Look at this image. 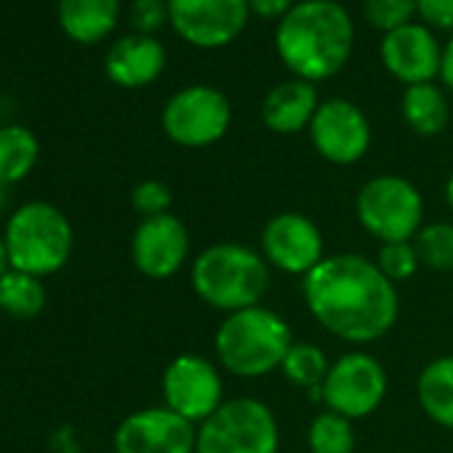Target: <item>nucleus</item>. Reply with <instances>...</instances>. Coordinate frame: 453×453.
I'll list each match as a JSON object with an SVG mask.
<instances>
[{
  "instance_id": "obj_28",
  "label": "nucleus",
  "mask_w": 453,
  "mask_h": 453,
  "mask_svg": "<svg viewBox=\"0 0 453 453\" xmlns=\"http://www.w3.org/2000/svg\"><path fill=\"white\" fill-rule=\"evenodd\" d=\"M376 265H379V270L395 286L411 280L418 273V267H421L418 254L413 249V241H408V243H381L379 257H376Z\"/></svg>"
},
{
  "instance_id": "obj_16",
  "label": "nucleus",
  "mask_w": 453,
  "mask_h": 453,
  "mask_svg": "<svg viewBox=\"0 0 453 453\" xmlns=\"http://www.w3.org/2000/svg\"><path fill=\"white\" fill-rule=\"evenodd\" d=\"M381 62L392 78L408 86L432 83L440 75L442 51L426 25H405L381 41Z\"/></svg>"
},
{
  "instance_id": "obj_29",
  "label": "nucleus",
  "mask_w": 453,
  "mask_h": 453,
  "mask_svg": "<svg viewBox=\"0 0 453 453\" xmlns=\"http://www.w3.org/2000/svg\"><path fill=\"white\" fill-rule=\"evenodd\" d=\"M171 203H173L171 187L160 179H144L131 192V205L136 213H142V219L171 213Z\"/></svg>"
},
{
  "instance_id": "obj_21",
  "label": "nucleus",
  "mask_w": 453,
  "mask_h": 453,
  "mask_svg": "<svg viewBox=\"0 0 453 453\" xmlns=\"http://www.w3.org/2000/svg\"><path fill=\"white\" fill-rule=\"evenodd\" d=\"M403 118L418 136H437L450 120L448 99L434 83L408 86L403 94Z\"/></svg>"
},
{
  "instance_id": "obj_2",
  "label": "nucleus",
  "mask_w": 453,
  "mask_h": 453,
  "mask_svg": "<svg viewBox=\"0 0 453 453\" xmlns=\"http://www.w3.org/2000/svg\"><path fill=\"white\" fill-rule=\"evenodd\" d=\"M355 27L336 0H302L278 25L275 49L283 65L307 83L334 78L349 59Z\"/></svg>"
},
{
  "instance_id": "obj_24",
  "label": "nucleus",
  "mask_w": 453,
  "mask_h": 453,
  "mask_svg": "<svg viewBox=\"0 0 453 453\" xmlns=\"http://www.w3.org/2000/svg\"><path fill=\"white\" fill-rule=\"evenodd\" d=\"M43 307H46V288L41 278L19 273V270H9L0 278V310L6 315L30 320L41 315Z\"/></svg>"
},
{
  "instance_id": "obj_5",
  "label": "nucleus",
  "mask_w": 453,
  "mask_h": 453,
  "mask_svg": "<svg viewBox=\"0 0 453 453\" xmlns=\"http://www.w3.org/2000/svg\"><path fill=\"white\" fill-rule=\"evenodd\" d=\"M6 249L12 270L49 278L59 273L73 254V224L51 203L35 200L19 205L6 221Z\"/></svg>"
},
{
  "instance_id": "obj_1",
  "label": "nucleus",
  "mask_w": 453,
  "mask_h": 453,
  "mask_svg": "<svg viewBox=\"0 0 453 453\" xmlns=\"http://www.w3.org/2000/svg\"><path fill=\"white\" fill-rule=\"evenodd\" d=\"M310 315L347 344H371L392 331L400 315L397 286L360 254L326 257L304 280Z\"/></svg>"
},
{
  "instance_id": "obj_12",
  "label": "nucleus",
  "mask_w": 453,
  "mask_h": 453,
  "mask_svg": "<svg viewBox=\"0 0 453 453\" xmlns=\"http://www.w3.org/2000/svg\"><path fill=\"white\" fill-rule=\"evenodd\" d=\"M246 0H168V19L176 35L197 49L233 43L249 22Z\"/></svg>"
},
{
  "instance_id": "obj_35",
  "label": "nucleus",
  "mask_w": 453,
  "mask_h": 453,
  "mask_svg": "<svg viewBox=\"0 0 453 453\" xmlns=\"http://www.w3.org/2000/svg\"><path fill=\"white\" fill-rule=\"evenodd\" d=\"M445 203H448V208L453 211V173H450V179H448V184H445Z\"/></svg>"
},
{
  "instance_id": "obj_22",
  "label": "nucleus",
  "mask_w": 453,
  "mask_h": 453,
  "mask_svg": "<svg viewBox=\"0 0 453 453\" xmlns=\"http://www.w3.org/2000/svg\"><path fill=\"white\" fill-rule=\"evenodd\" d=\"M41 144L25 126L0 128V187L22 181L38 163Z\"/></svg>"
},
{
  "instance_id": "obj_3",
  "label": "nucleus",
  "mask_w": 453,
  "mask_h": 453,
  "mask_svg": "<svg viewBox=\"0 0 453 453\" xmlns=\"http://www.w3.org/2000/svg\"><path fill=\"white\" fill-rule=\"evenodd\" d=\"M189 280L200 302L233 315L262 304L270 288V265L243 243H213L195 257Z\"/></svg>"
},
{
  "instance_id": "obj_10",
  "label": "nucleus",
  "mask_w": 453,
  "mask_h": 453,
  "mask_svg": "<svg viewBox=\"0 0 453 453\" xmlns=\"http://www.w3.org/2000/svg\"><path fill=\"white\" fill-rule=\"evenodd\" d=\"M224 403L216 363L203 355H176L163 371V405L189 424H203Z\"/></svg>"
},
{
  "instance_id": "obj_27",
  "label": "nucleus",
  "mask_w": 453,
  "mask_h": 453,
  "mask_svg": "<svg viewBox=\"0 0 453 453\" xmlns=\"http://www.w3.org/2000/svg\"><path fill=\"white\" fill-rule=\"evenodd\" d=\"M363 14L371 27H376L387 35L392 30L411 25V19L418 12H416V0H365Z\"/></svg>"
},
{
  "instance_id": "obj_14",
  "label": "nucleus",
  "mask_w": 453,
  "mask_h": 453,
  "mask_svg": "<svg viewBox=\"0 0 453 453\" xmlns=\"http://www.w3.org/2000/svg\"><path fill=\"white\" fill-rule=\"evenodd\" d=\"M197 426L171 408H142L128 413L115 429V453H195Z\"/></svg>"
},
{
  "instance_id": "obj_8",
  "label": "nucleus",
  "mask_w": 453,
  "mask_h": 453,
  "mask_svg": "<svg viewBox=\"0 0 453 453\" xmlns=\"http://www.w3.org/2000/svg\"><path fill=\"white\" fill-rule=\"evenodd\" d=\"M387 384L389 381L384 365L373 355L355 349L331 363L320 387V400L326 403V411L355 421L381 408Z\"/></svg>"
},
{
  "instance_id": "obj_25",
  "label": "nucleus",
  "mask_w": 453,
  "mask_h": 453,
  "mask_svg": "<svg viewBox=\"0 0 453 453\" xmlns=\"http://www.w3.org/2000/svg\"><path fill=\"white\" fill-rule=\"evenodd\" d=\"M307 445L310 453H355L357 437L349 418L334 411H320L310 424Z\"/></svg>"
},
{
  "instance_id": "obj_4",
  "label": "nucleus",
  "mask_w": 453,
  "mask_h": 453,
  "mask_svg": "<svg viewBox=\"0 0 453 453\" xmlns=\"http://www.w3.org/2000/svg\"><path fill=\"white\" fill-rule=\"evenodd\" d=\"M294 334L288 323L267 307H249L224 315L213 334V352L224 371L241 379H259L280 371Z\"/></svg>"
},
{
  "instance_id": "obj_34",
  "label": "nucleus",
  "mask_w": 453,
  "mask_h": 453,
  "mask_svg": "<svg viewBox=\"0 0 453 453\" xmlns=\"http://www.w3.org/2000/svg\"><path fill=\"white\" fill-rule=\"evenodd\" d=\"M9 270H12V265H9V249H6V238L0 235V278H4Z\"/></svg>"
},
{
  "instance_id": "obj_20",
  "label": "nucleus",
  "mask_w": 453,
  "mask_h": 453,
  "mask_svg": "<svg viewBox=\"0 0 453 453\" xmlns=\"http://www.w3.org/2000/svg\"><path fill=\"white\" fill-rule=\"evenodd\" d=\"M416 400L429 421L453 429V355L429 360L416 379Z\"/></svg>"
},
{
  "instance_id": "obj_6",
  "label": "nucleus",
  "mask_w": 453,
  "mask_h": 453,
  "mask_svg": "<svg viewBox=\"0 0 453 453\" xmlns=\"http://www.w3.org/2000/svg\"><path fill=\"white\" fill-rule=\"evenodd\" d=\"M280 426L273 408L257 397L224 400L197 424L195 453H278Z\"/></svg>"
},
{
  "instance_id": "obj_26",
  "label": "nucleus",
  "mask_w": 453,
  "mask_h": 453,
  "mask_svg": "<svg viewBox=\"0 0 453 453\" xmlns=\"http://www.w3.org/2000/svg\"><path fill=\"white\" fill-rule=\"evenodd\" d=\"M413 249L418 254L421 267L434 273H453V224L432 221L424 224L413 238Z\"/></svg>"
},
{
  "instance_id": "obj_7",
  "label": "nucleus",
  "mask_w": 453,
  "mask_h": 453,
  "mask_svg": "<svg viewBox=\"0 0 453 453\" xmlns=\"http://www.w3.org/2000/svg\"><path fill=\"white\" fill-rule=\"evenodd\" d=\"M360 226L381 243H408L424 226L421 192L397 173L373 176L355 200Z\"/></svg>"
},
{
  "instance_id": "obj_11",
  "label": "nucleus",
  "mask_w": 453,
  "mask_h": 453,
  "mask_svg": "<svg viewBox=\"0 0 453 453\" xmlns=\"http://www.w3.org/2000/svg\"><path fill=\"white\" fill-rule=\"evenodd\" d=\"M262 257L286 275L307 278L326 259L320 226L299 211L273 216L262 230Z\"/></svg>"
},
{
  "instance_id": "obj_32",
  "label": "nucleus",
  "mask_w": 453,
  "mask_h": 453,
  "mask_svg": "<svg viewBox=\"0 0 453 453\" xmlns=\"http://www.w3.org/2000/svg\"><path fill=\"white\" fill-rule=\"evenodd\" d=\"M249 12L259 14L262 19H283L291 9L294 0H246Z\"/></svg>"
},
{
  "instance_id": "obj_17",
  "label": "nucleus",
  "mask_w": 453,
  "mask_h": 453,
  "mask_svg": "<svg viewBox=\"0 0 453 453\" xmlns=\"http://www.w3.org/2000/svg\"><path fill=\"white\" fill-rule=\"evenodd\" d=\"M165 49L152 35H126L112 43L104 59L107 78L123 88H142L160 78Z\"/></svg>"
},
{
  "instance_id": "obj_30",
  "label": "nucleus",
  "mask_w": 453,
  "mask_h": 453,
  "mask_svg": "<svg viewBox=\"0 0 453 453\" xmlns=\"http://www.w3.org/2000/svg\"><path fill=\"white\" fill-rule=\"evenodd\" d=\"M168 19V4L163 0H134L131 6V25L136 35H152Z\"/></svg>"
},
{
  "instance_id": "obj_33",
  "label": "nucleus",
  "mask_w": 453,
  "mask_h": 453,
  "mask_svg": "<svg viewBox=\"0 0 453 453\" xmlns=\"http://www.w3.org/2000/svg\"><path fill=\"white\" fill-rule=\"evenodd\" d=\"M440 78H442V83L453 91V38H450V43L442 49V65H440Z\"/></svg>"
},
{
  "instance_id": "obj_9",
  "label": "nucleus",
  "mask_w": 453,
  "mask_h": 453,
  "mask_svg": "<svg viewBox=\"0 0 453 453\" xmlns=\"http://www.w3.org/2000/svg\"><path fill=\"white\" fill-rule=\"evenodd\" d=\"M233 123V107L213 86H187L163 107V131L179 147H211Z\"/></svg>"
},
{
  "instance_id": "obj_13",
  "label": "nucleus",
  "mask_w": 453,
  "mask_h": 453,
  "mask_svg": "<svg viewBox=\"0 0 453 453\" xmlns=\"http://www.w3.org/2000/svg\"><path fill=\"white\" fill-rule=\"evenodd\" d=\"M310 139L318 155L334 165H352L371 147V123L365 112L347 99H328L310 123Z\"/></svg>"
},
{
  "instance_id": "obj_19",
  "label": "nucleus",
  "mask_w": 453,
  "mask_h": 453,
  "mask_svg": "<svg viewBox=\"0 0 453 453\" xmlns=\"http://www.w3.org/2000/svg\"><path fill=\"white\" fill-rule=\"evenodd\" d=\"M120 17V0H59V22L78 43H99Z\"/></svg>"
},
{
  "instance_id": "obj_23",
  "label": "nucleus",
  "mask_w": 453,
  "mask_h": 453,
  "mask_svg": "<svg viewBox=\"0 0 453 453\" xmlns=\"http://www.w3.org/2000/svg\"><path fill=\"white\" fill-rule=\"evenodd\" d=\"M328 368H331L328 355L315 342H294L288 355H286V360H283V365H280L283 376L294 387L312 392L318 400H320V387L326 381Z\"/></svg>"
},
{
  "instance_id": "obj_15",
  "label": "nucleus",
  "mask_w": 453,
  "mask_h": 453,
  "mask_svg": "<svg viewBox=\"0 0 453 453\" xmlns=\"http://www.w3.org/2000/svg\"><path fill=\"white\" fill-rule=\"evenodd\" d=\"M131 259L150 280L173 278L189 259V233L184 221L173 213L142 219L131 238Z\"/></svg>"
},
{
  "instance_id": "obj_31",
  "label": "nucleus",
  "mask_w": 453,
  "mask_h": 453,
  "mask_svg": "<svg viewBox=\"0 0 453 453\" xmlns=\"http://www.w3.org/2000/svg\"><path fill=\"white\" fill-rule=\"evenodd\" d=\"M416 12L424 25L434 30H453V0H416Z\"/></svg>"
},
{
  "instance_id": "obj_18",
  "label": "nucleus",
  "mask_w": 453,
  "mask_h": 453,
  "mask_svg": "<svg viewBox=\"0 0 453 453\" xmlns=\"http://www.w3.org/2000/svg\"><path fill=\"white\" fill-rule=\"evenodd\" d=\"M320 102H318V91L315 83L307 81H286L280 86H275L265 102H262V120L270 131L291 136L299 134L304 128H310L315 112H318Z\"/></svg>"
}]
</instances>
